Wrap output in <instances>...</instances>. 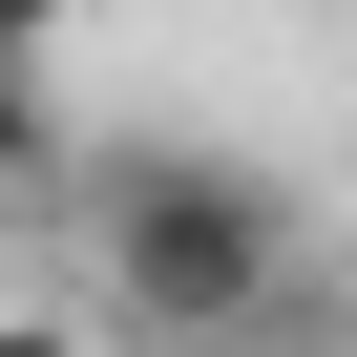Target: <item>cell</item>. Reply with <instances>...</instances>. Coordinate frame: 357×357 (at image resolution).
<instances>
[{
  "mask_svg": "<svg viewBox=\"0 0 357 357\" xmlns=\"http://www.w3.org/2000/svg\"><path fill=\"white\" fill-rule=\"evenodd\" d=\"M0 357H105V315H0Z\"/></svg>",
  "mask_w": 357,
  "mask_h": 357,
  "instance_id": "cell-3",
  "label": "cell"
},
{
  "mask_svg": "<svg viewBox=\"0 0 357 357\" xmlns=\"http://www.w3.org/2000/svg\"><path fill=\"white\" fill-rule=\"evenodd\" d=\"M63 168H84V252H105L84 315L126 357H357V273L252 147L126 126V147H63Z\"/></svg>",
  "mask_w": 357,
  "mask_h": 357,
  "instance_id": "cell-1",
  "label": "cell"
},
{
  "mask_svg": "<svg viewBox=\"0 0 357 357\" xmlns=\"http://www.w3.org/2000/svg\"><path fill=\"white\" fill-rule=\"evenodd\" d=\"M63 168V84H43V43H0V190H43Z\"/></svg>",
  "mask_w": 357,
  "mask_h": 357,
  "instance_id": "cell-2",
  "label": "cell"
},
{
  "mask_svg": "<svg viewBox=\"0 0 357 357\" xmlns=\"http://www.w3.org/2000/svg\"><path fill=\"white\" fill-rule=\"evenodd\" d=\"M63 22H84V0H0V43H63Z\"/></svg>",
  "mask_w": 357,
  "mask_h": 357,
  "instance_id": "cell-4",
  "label": "cell"
}]
</instances>
